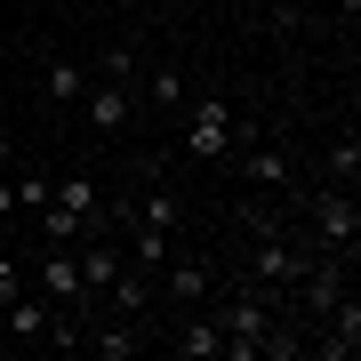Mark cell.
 <instances>
[{"label": "cell", "instance_id": "30bf717a", "mask_svg": "<svg viewBox=\"0 0 361 361\" xmlns=\"http://www.w3.org/2000/svg\"><path fill=\"white\" fill-rule=\"evenodd\" d=\"M185 97H193V89H185L177 65H153V73L137 80V104H145V113H185Z\"/></svg>", "mask_w": 361, "mask_h": 361}, {"label": "cell", "instance_id": "5b68a950", "mask_svg": "<svg viewBox=\"0 0 361 361\" xmlns=\"http://www.w3.org/2000/svg\"><path fill=\"white\" fill-rule=\"evenodd\" d=\"M80 104H89V129L97 137H121L137 121V80H113V73H97L89 89H80Z\"/></svg>", "mask_w": 361, "mask_h": 361}, {"label": "cell", "instance_id": "4fadbf2b", "mask_svg": "<svg viewBox=\"0 0 361 361\" xmlns=\"http://www.w3.org/2000/svg\"><path fill=\"white\" fill-rule=\"evenodd\" d=\"M49 169H25V177H16V217H25V209H40V201H49Z\"/></svg>", "mask_w": 361, "mask_h": 361}, {"label": "cell", "instance_id": "8fae6325", "mask_svg": "<svg viewBox=\"0 0 361 361\" xmlns=\"http://www.w3.org/2000/svg\"><path fill=\"white\" fill-rule=\"evenodd\" d=\"M80 89H89V65L80 56H49L40 65V97L49 104H80Z\"/></svg>", "mask_w": 361, "mask_h": 361}, {"label": "cell", "instance_id": "5bb4252c", "mask_svg": "<svg viewBox=\"0 0 361 361\" xmlns=\"http://www.w3.org/2000/svg\"><path fill=\"white\" fill-rule=\"evenodd\" d=\"M97 73H113V80H137V49H104V56H97Z\"/></svg>", "mask_w": 361, "mask_h": 361}, {"label": "cell", "instance_id": "e0dca14e", "mask_svg": "<svg viewBox=\"0 0 361 361\" xmlns=\"http://www.w3.org/2000/svg\"><path fill=\"white\" fill-rule=\"evenodd\" d=\"M8 161H16V137H8V129H0V169H8Z\"/></svg>", "mask_w": 361, "mask_h": 361}, {"label": "cell", "instance_id": "7c38bea8", "mask_svg": "<svg viewBox=\"0 0 361 361\" xmlns=\"http://www.w3.org/2000/svg\"><path fill=\"white\" fill-rule=\"evenodd\" d=\"M353 177H361V145L337 137V145H329V185H353Z\"/></svg>", "mask_w": 361, "mask_h": 361}, {"label": "cell", "instance_id": "6da1fadb", "mask_svg": "<svg viewBox=\"0 0 361 361\" xmlns=\"http://www.w3.org/2000/svg\"><path fill=\"white\" fill-rule=\"evenodd\" d=\"M249 137H257V129H249L225 97H185V137H177L185 161H233Z\"/></svg>", "mask_w": 361, "mask_h": 361}, {"label": "cell", "instance_id": "7a4b0ae2", "mask_svg": "<svg viewBox=\"0 0 361 361\" xmlns=\"http://www.w3.org/2000/svg\"><path fill=\"white\" fill-rule=\"evenodd\" d=\"M104 233V209H97V185L89 177H56L49 201H40V241L73 249V241H97Z\"/></svg>", "mask_w": 361, "mask_h": 361}, {"label": "cell", "instance_id": "52a82bcc", "mask_svg": "<svg viewBox=\"0 0 361 361\" xmlns=\"http://www.w3.org/2000/svg\"><path fill=\"white\" fill-rule=\"evenodd\" d=\"M32 281H40V297L49 305H65V313H89V289H80V265H73V249H40V265H32Z\"/></svg>", "mask_w": 361, "mask_h": 361}, {"label": "cell", "instance_id": "d6986e66", "mask_svg": "<svg viewBox=\"0 0 361 361\" xmlns=\"http://www.w3.org/2000/svg\"><path fill=\"white\" fill-rule=\"evenodd\" d=\"M0 345H8V329H0Z\"/></svg>", "mask_w": 361, "mask_h": 361}, {"label": "cell", "instance_id": "8992f818", "mask_svg": "<svg viewBox=\"0 0 361 361\" xmlns=\"http://www.w3.org/2000/svg\"><path fill=\"white\" fill-rule=\"evenodd\" d=\"M161 345L177 353V361H225V329H217V313H209V305H185L177 329H169Z\"/></svg>", "mask_w": 361, "mask_h": 361}, {"label": "cell", "instance_id": "9c48e42d", "mask_svg": "<svg viewBox=\"0 0 361 361\" xmlns=\"http://www.w3.org/2000/svg\"><path fill=\"white\" fill-rule=\"evenodd\" d=\"M233 161H241L249 193H289V177H297V169H289V153H273V145H257V137H249Z\"/></svg>", "mask_w": 361, "mask_h": 361}, {"label": "cell", "instance_id": "2e32d148", "mask_svg": "<svg viewBox=\"0 0 361 361\" xmlns=\"http://www.w3.org/2000/svg\"><path fill=\"white\" fill-rule=\"evenodd\" d=\"M16 289H25V265H16V257H0V305H8Z\"/></svg>", "mask_w": 361, "mask_h": 361}, {"label": "cell", "instance_id": "ac0fdd59", "mask_svg": "<svg viewBox=\"0 0 361 361\" xmlns=\"http://www.w3.org/2000/svg\"><path fill=\"white\" fill-rule=\"evenodd\" d=\"M337 8H345V25H353V16H361V0H337Z\"/></svg>", "mask_w": 361, "mask_h": 361}, {"label": "cell", "instance_id": "277c9868", "mask_svg": "<svg viewBox=\"0 0 361 361\" xmlns=\"http://www.w3.org/2000/svg\"><path fill=\"white\" fill-rule=\"evenodd\" d=\"M161 297H169V313L209 305V297H217V265L193 257V249H169V265H161Z\"/></svg>", "mask_w": 361, "mask_h": 361}, {"label": "cell", "instance_id": "ba28073f", "mask_svg": "<svg viewBox=\"0 0 361 361\" xmlns=\"http://www.w3.org/2000/svg\"><path fill=\"white\" fill-rule=\"evenodd\" d=\"M104 305H113V322H145V313H153V273L121 265L113 281H104Z\"/></svg>", "mask_w": 361, "mask_h": 361}, {"label": "cell", "instance_id": "9a60e30c", "mask_svg": "<svg viewBox=\"0 0 361 361\" xmlns=\"http://www.w3.org/2000/svg\"><path fill=\"white\" fill-rule=\"evenodd\" d=\"M305 25V0H273V32H297Z\"/></svg>", "mask_w": 361, "mask_h": 361}, {"label": "cell", "instance_id": "3957f363", "mask_svg": "<svg viewBox=\"0 0 361 361\" xmlns=\"http://www.w3.org/2000/svg\"><path fill=\"white\" fill-rule=\"evenodd\" d=\"M305 241H322V249H361V201H353V185H329V193L305 201Z\"/></svg>", "mask_w": 361, "mask_h": 361}]
</instances>
